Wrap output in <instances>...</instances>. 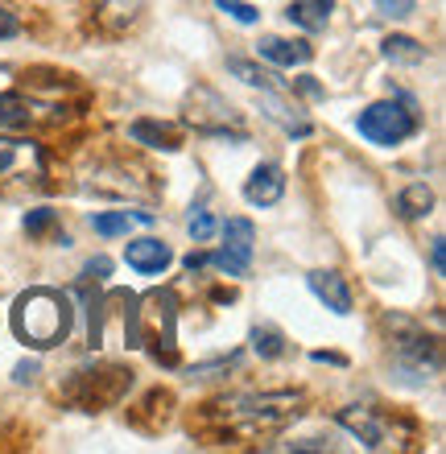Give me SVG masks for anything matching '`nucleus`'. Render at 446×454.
<instances>
[{
	"label": "nucleus",
	"mask_w": 446,
	"mask_h": 454,
	"mask_svg": "<svg viewBox=\"0 0 446 454\" xmlns=\"http://www.w3.org/2000/svg\"><path fill=\"white\" fill-rule=\"evenodd\" d=\"M12 331H17L21 343L46 351V347L62 343L67 331H71V306H67V298L54 294V289H29V294L17 298Z\"/></svg>",
	"instance_id": "1"
},
{
	"label": "nucleus",
	"mask_w": 446,
	"mask_h": 454,
	"mask_svg": "<svg viewBox=\"0 0 446 454\" xmlns=\"http://www.w3.org/2000/svg\"><path fill=\"white\" fill-rule=\"evenodd\" d=\"M231 430L248 434V438H265V434L290 426L301 413V393H244L231 401H219Z\"/></svg>",
	"instance_id": "2"
},
{
	"label": "nucleus",
	"mask_w": 446,
	"mask_h": 454,
	"mask_svg": "<svg viewBox=\"0 0 446 454\" xmlns=\"http://www.w3.org/2000/svg\"><path fill=\"white\" fill-rule=\"evenodd\" d=\"M422 129V120L413 112V104H397V99H376L356 116V132H360L368 145H380V149H393V145L410 141L413 132Z\"/></svg>",
	"instance_id": "3"
},
{
	"label": "nucleus",
	"mask_w": 446,
	"mask_h": 454,
	"mask_svg": "<svg viewBox=\"0 0 446 454\" xmlns=\"http://www.w3.org/2000/svg\"><path fill=\"white\" fill-rule=\"evenodd\" d=\"M46 178L42 145L21 137H0V186H37Z\"/></svg>",
	"instance_id": "4"
},
{
	"label": "nucleus",
	"mask_w": 446,
	"mask_h": 454,
	"mask_svg": "<svg viewBox=\"0 0 446 454\" xmlns=\"http://www.w3.org/2000/svg\"><path fill=\"white\" fill-rule=\"evenodd\" d=\"M393 372H397L405 384H426L442 372V347L430 335H410L397 343V356H393Z\"/></svg>",
	"instance_id": "5"
},
{
	"label": "nucleus",
	"mask_w": 446,
	"mask_h": 454,
	"mask_svg": "<svg viewBox=\"0 0 446 454\" xmlns=\"http://www.w3.org/2000/svg\"><path fill=\"white\" fill-rule=\"evenodd\" d=\"M253 248H256L253 219H228V223H223V248L211 256V264L228 277H248V269H253Z\"/></svg>",
	"instance_id": "6"
},
{
	"label": "nucleus",
	"mask_w": 446,
	"mask_h": 454,
	"mask_svg": "<svg viewBox=\"0 0 446 454\" xmlns=\"http://www.w3.org/2000/svg\"><path fill=\"white\" fill-rule=\"evenodd\" d=\"M124 261H129V269H137L141 277H157V273H166V269H169L174 252H169V244H161V239L145 236V239H129V248H124Z\"/></svg>",
	"instance_id": "7"
},
{
	"label": "nucleus",
	"mask_w": 446,
	"mask_h": 454,
	"mask_svg": "<svg viewBox=\"0 0 446 454\" xmlns=\"http://www.w3.org/2000/svg\"><path fill=\"white\" fill-rule=\"evenodd\" d=\"M281 194H286V169L273 166V161L256 166L248 174V182H244V199L253 207H273V203H281Z\"/></svg>",
	"instance_id": "8"
},
{
	"label": "nucleus",
	"mask_w": 446,
	"mask_h": 454,
	"mask_svg": "<svg viewBox=\"0 0 446 454\" xmlns=\"http://www.w3.org/2000/svg\"><path fill=\"white\" fill-rule=\"evenodd\" d=\"M306 286H310V294L323 301L331 314H351V289L335 269H314V273L306 277Z\"/></svg>",
	"instance_id": "9"
},
{
	"label": "nucleus",
	"mask_w": 446,
	"mask_h": 454,
	"mask_svg": "<svg viewBox=\"0 0 446 454\" xmlns=\"http://www.w3.org/2000/svg\"><path fill=\"white\" fill-rule=\"evenodd\" d=\"M339 426L356 434L368 450H380V446H385V421L376 418V409H364V405L339 409Z\"/></svg>",
	"instance_id": "10"
},
{
	"label": "nucleus",
	"mask_w": 446,
	"mask_h": 454,
	"mask_svg": "<svg viewBox=\"0 0 446 454\" xmlns=\"http://www.w3.org/2000/svg\"><path fill=\"white\" fill-rule=\"evenodd\" d=\"M256 54L273 67H306L314 59V46L310 42H290V37H261Z\"/></svg>",
	"instance_id": "11"
},
{
	"label": "nucleus",
	"mask_w": 446,
	"mask_h": 454,
	"mask_svg": "<svg viewBox=\"0 0 446 454\" xmlns=\"http://www.w3.org/2000/svg\"><path fill=\"white\" fill-rule=\"evenodd\" d=\"M261 108H265V116L273 120V124H281V129L290 132V137H310V120L301 116L298 104H286V99L278 96V87H273V91H261Z\"/></svg>",
	"instance_id": "12"
},
{
	"label": "nucleus",
	"mask_w": 446,
	"mask_h": 454,
	"mask_svg": "<svg viewBox=\"0 0 446 454\" xmlns=\"http://www.w3.org/2000/svg\"><path fill=\"white\" fill-rule=\"evenodd\" d=\"M129 137H133L137 145H149V149H166V153H178L182 149L178 129H174V124H161V120H149V116L133 120V124H129Z\"/></svg>",
	"instance_id": "13"
},
{
	"label": "nucleus",
	"mask_w": 446,
	"mask_h": 454,
	"mask_svg": "<svg viewBox=\"0 0 446 454\" xmlns=\"http://www.w3.org/2000/svg\"><path fill=\"white\" fill-rule=\"evenodd\" d=\"M331 12H335V0H293L286 17H290L298 29L306 34H323L326 25H331Z\"/></svg>",
	"instance_id": "14"
},
{
	"label": "nucleus",
	"mask_w": 446,
	"mask_h": 454,
	"mask_svg": "<svg viewBox=\"0 0 446 454\" xmlns=\"http://www.w3.org/2000/svg\"><path fill=\"white\" fill-rule=\"evenodd\" d=\"M380 54H385L393 67H422V62L430 59V50H426L418 37H410V34L385 37V42H380Z\"/></svg>",
	"instance_id": "15"
},
{
	"label": "nucleus",
	"mask_w": 446,
	"mask_h": 454,
	"mask_svg": "<svg viewBox=\"0 0 446 454\" xmlns=\"http://www.w3.org/2000/svg\"><path fill=\"white\" fill-rule=\"evenodd\" d=\"M153 211H99V215H91V227H96V236L112 239V236H124L133 223H153Z\"/></svg>",
	"instance_id": "16"
},
{
	"label": "nucleus",
	"mask_w": 446,
	"mask_h": 454,
	"mask_svg": "<svg viewBox=\"0 0 446 454\" xmlns=\"http://www.w3.org/2000/svg\"><path fill=\"white\" fill-rule=\"evenodd\" d=\"M248 339H253V351L261 359H286V356H290V339L281 335L273 323L253 326V335H248Z\"/></svg>",
	"instance_id": "17"
},
{
	"label": "nucleus",
	"mask_w": 446,
	"mask_h": 454,
	"mask_svg": "<svg viewBox=\"0 0 446 454\" xmlns=\"http://www.w3.org/2000/svg\"><path fill=\"white\" fill-rule=\"evenodd\" d=\"M430 207H434V191H430L426 182H413V186H405V191L397 194L401 219H422V215H430Z\"/></svg>",
	"instance_id": "18"
},
{
	"label": "nucleus",
	"mask_w": 446,
	"mask_h": 454,
	"mask_svg": "<svg viewBox=\"0 0 446 454\" xmlns=\"http://www.w3.org/2000/svg\"><path fill=\"white\" fill-rule=\"evenodd\" d=\"M228 71L236 74L240 83L261 87V91H273V87H278V74L265 71V67H256V62H248V59H228Z\"/></svg>",
	"instance_id": "19"
},
{
	"label": "nucleus",
	"mask_w": 446,
	"mask_h": 454,
	"mask_svg": "<svg viewBox=\"0 0 446 454\" xmlns=\"http://www.w3.org/2000/svg\"><path fill=\"white\" fill-rule=\"evenodd\" d=\"M29 120V104H25L21 96H0V129H17V124H25Z\"/></svg>",
	"instance_id": "20"
},
{
	"label": "nucleus",
	"mask_w": 446,
	"mask_h": 454,
	"mask_svg": "<svg viewBox=\"0 0 446 454\" xmlns=\"http://www.w3.org/2000/svg\"><path fill=\"white\" fill-rule=\"evenodd\" d=\"M186 231L194 236V244H211V236H215V219L207 215L203 207H194L191 219H186Z\"/></svg>",
	"instance_id": "21"
},
{
	"label": "nucleus",
	"mask_w": 446,
	"mask_h": 454,
	"mask_svg": "<svg viewBox=\"0 0 446 454\" xmlns=\"http://www.w3.org/2000/svg\"><path fill=\"white\" fill-rule=\"evenodd\" d=\"M215 9L228 12L231 21H240V25H256V21H261V9H253L248 0H215Z\"/></svg>",
	"instance_id": "22"
},
{
	"label": "nucleus",
	"mask_w": 446,
	"mask_h": 454,
	"mask_svg": "<svg viewBox=\"0 0 446 454\" xmlns=\"http://www.w3.org/2000/svg\"><path fill=\"white\" fill-rule=\"evenodd\" d=\"M21 223H25V231H29V236H46L50 227L59 223V211H50V207H34Z\"/></svg>",
	"instance_id": "23"
},
{
	"label": "nucleus",
	"mask_w": 446,
	"mask_h": 454,
	"mask_svg": "<svg viewBox=\"0 0 446 454\" xmlns=\"http://www.w3.org/2000/svg\"><path fill=\"white\" fill-rule=\"evenodd\" d=\"M413 0H376V12L380 17H393V21H405V17H413Z\"/></svg>",
	"instance_id": "24"
},
{
	"label": "nucleus",
	"mask_w": 446,
	"mask_h": 454,
	"mask_svg": "<svg viewBox=\"0 0 446 454\" xmlns=\"http://www.w3.org/2000/svg\"><path fill=\"white\" fill-rule=\"evenodd\" d=\"M17 34H21V17H17L12 9H4V4H0V42H12Z\"/></svg>",
	"instance_id": "25"
},
{
	"label": "nucleus",
	"mask_w": 446,
	"mask_h": 454,
	"mask_svg": "<svg viewBox=\"0 0 446 454\" xmlns=\"http://www.w3.org/2000/svg\"><path fill=\"white\" fill-rule=\"evenodd\" d=\"M207 264H211V256H203V252H191V256H186V269H191V273L207 269Z\"/></svg>",
	"instance_id": "26"
},
{
	"label": "nucleus",
	"mask_w": 446,
	"mask_h": 454,
	"mask_svg": "<svg viewBox=\"0 0 446 454\" xmlns=\"http://www.w3.org/2000/svg\"><path fill=\"white\" fill-rule=\"evenodd\" d=\"M87 273L96 277V281H104V277H108V261H104V256H99V261H91V264H87Z\"/></svg>",
	"instance_id": "27"
},
{
	"label": "nucleus",
	"mask_w": 446,
	"mask_h": 454,
	"mask_svg": "<svg viewBox=\"0 0 446 454\" xmlns=\"http://www.w3.org/2000/svg\"><path fill=\"white\" fill-rule=\"evenodd\" d=\"M430 264H434V273H442V239H434V248H430Z\"/></svg>",
	"instance_id": "28"
},
{
	"label": "nucleus",
	"mask_w": 446,
	"mask_h": 454,
	"mask_svg": "<svg viewBox=\"0 0 446 454\" xmlns=\"http://www.w3.org/2000/svg\"><path fill=\"white\" fill-rule=\"evenodd\" d=\"M298 87H301V91H306V96H314V99L323 96V87L314 83V79H298Z\"/></svg>",
	"instance_id": "29"
},
{
	"label": "nucleus",
	"mask_w": 446,
	"mask_h": 454,
	"mask_svg": "<svg viewBox=\"0 0 446 454\" xmlns=\"http://www.w3.org/2000/svg\"><path fill=\"white\" fill-rule=\"evenodd\" d=\"M314 359H318V364H348V359L335 356V351H314Z\"/></svg>",
	"instance_id": "30"
},
{
	"label": "nucleus",
	"mask_w": 446,
	"mask_h": 454,
	"mask_svg": "<svg viewBox=\"0 0 446 454\" xmlns=\"http://www.w3.org/2000/svg\"><path fill=\"white\" fill-rule=\"evenodd\" d=\"M37 376V364H21V368H17V380H34Z\"/></svg>",
	"instance_id": "31"
},
{
	"label": "nucleus",
	"mask_w": 446,
	"mask_h": 454,
	"mask_svg": "<svg viewBox=\"0 0 446 454\" xmlns=\"http://www.w3.org/2000/svg\"><path fill=\"white\" fill-rule=\"evenodd\" d=\"M4 74H9V71H0V79H4Z\"/></svg>",
	"instance_id": "32"
}]
</instances>
